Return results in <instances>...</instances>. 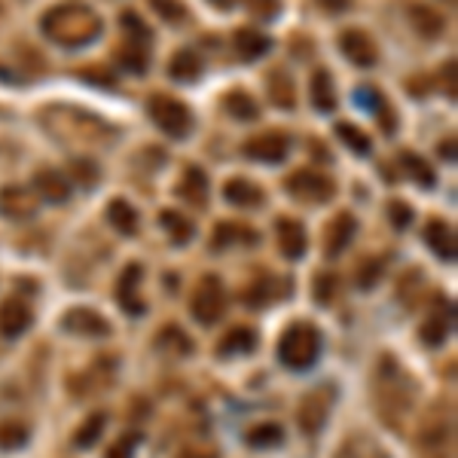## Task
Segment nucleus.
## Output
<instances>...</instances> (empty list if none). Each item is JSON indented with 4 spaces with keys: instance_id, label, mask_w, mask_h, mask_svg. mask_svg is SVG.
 <instances>
[{
    "instance_id": "nucleus-1",
    "label": "nucleus",
    "mask_w": 458,
    "mask_h": 458,
    "mask_svg": "<svg viewBox=\"0 0 458 458\" xmlns=\"http://www.w3.org/2000/svg\"><path fill=\"white\" fill-rule=\"evenodd\" d=\"M40 28H43L46 37L55 40L59 46L76 50V46L92 43L101 34V16L95 10H89V6L65 4L46 12V16L40 19Z\"/></svg>"
},
{
    "instance_id": "nucleus-2",
    "label": "nucleus",
    "mask_w": 458,
    "mask_h": 458,
    "mask_svg": "<svg viewBox=\"0 0 458 458\" xmlns=\"http://www.w3.org/2000/svg\"><path fill=\"white\" fill-rule=\"evenodd\" d=\"M415 385L409 376L394 364L391 358H382L379 376H376V400H379V415L388 422V428H400L407 413L413 409Z\"/></svg>"
},
{
    "instance_id": "nucleus-3",
    "label": "nucleus",
    "mask_w": 458,
    "mask_h": 458,
    "mask_svg": "<svg viewBox=\"0 0 458 458\" xmlns=\"http://www.w3.org/2000/svg\"><path fill=\"white\" fill-rule=\"evenodd\" d=\"M321 355V333L309 321L290 324L279 339V360L290 370H309Z\"/></svg>"
},
{
    "instance_id": "nucleus-4",
    "label": "nucleus",
    "mask_w": 458,
    "mask_h": 458,
    "mask_svg": "<svg viewBox=\"0 0 458 458\" xmlns=\"http://www.w3.org/2000/svg\"><path fill=\"white\" fill-rule=\"evenodd\" d=\"M147 114L165 135L171 138H184L193 126V114L184 101L171 99V95H153L147 101Z\"/></svg>"
},
{
    "instance_id": "nucleus-5",
    "label": "nucleus",
    "mask_w": 458,
    "mask_h": 458,
    "mask_svg": "<svg viewBox=\"0 0 458 458\" xmlns=\"http://www.w3.org/2000/svg\"><path fill=\"white\" fill-rule=\"evenodd\" d=\"M120 22L126 28V37H129V46L122 50V65H126L131 74H144L150 65V46H153L150 28L144 25L135 12H122Z\"/></svg>"
},
{
    "instance_id": "nucleus-6",
    "label": "nucleus",
    "mask_w": 458,
    "mask_h": 458,
    "mask_svg": "<svg viewBox=\"0 0 458 458\" xmlns=\"http://www.w3.org/2000/svg\"><path fill=\"white\" fill-rule=\"evenodd\" d=\"M453 443V419L443 409H434L419 431V455L422 458H446Z\"/></svg>"
},
{
    "instance_id": "nucleus-7",
    "label": "nucleus",
    "mask_w": 458,
    "mask_h": 458,
    "mask_svg": "<svg viewBox=\"0 0 458 458\" xmlns=\"http://www.w3.org/2000/svg\"><path fill=\"white\" fill-rule=\"evenodd\" d=\"M226 309V294L217 275H205L193 294V318L199 324H217Z\"/></svg>"
},
{
    "instance_id": "nucleus-8",
    "label": "nucleus",
    "mask_w": 458,
    "mask_h": 458,
    "mask_svg": "<svg viewBox=\"0 0 458 458\" xmlns=\"http://www.w3.org/2000/svg\"><path fill=\"white\" fill-rule=\"evenodd\" d=\"M284 186H288V193L294 199H300V202H328V199H333V193H336V184H333L330 178L318 175V171L312 169H300L294 171L288 180H284Z\"/></svg>"
},
{
    "instance_id": "nucleus-9",
    "label": "nucleus",
    "mask_w": 458,
    "mask_h": 458,
    "mask_svg": "<svg viewBox=\"0 0 458 458\" xmlns=\"http://www.w3.org/2000/svg\"><path fill=\"white\" fill-rule=\"evenodd\" d=\"M333 391L330 388H315L300 400V409H296V419H300V428L305 434H318L324 428L330 415V404H333Z\"/></svg>"
},
{
    "instance_id": "nucleus-10",
    "label": "nucleus",
    "mask_w": 458,
    "mask_h": 458,
    "mask_svg": "<svg viewBox=\"0 0 458 458\" xmlns=\"http://www.w3.org/2000/svg\"><path fill=\"white\" fill-rule=\"evenodd\" d=\"M290 150V138L284 131H263L241 144V153L257 162H281Z\"/></svg>"
},
{
    "instance_id": "nucleus-11",
    "label": "nucleus",
    "mask_w": 458,
    "mask_h": 458,
    "mask_svg": "<svg viewBox=\"0 0 458 458\" xmlns=\"http://www.w3.org/2000/svg\"><path fill=\"white\" fill-rule=\"evenodd\" d=\"M339 50H343L345 59L358 67H373L379 61L376 43H373L370 34L360 31V28H345V31L339 34Z\"/></svg>"
},
{
    "instance_id": "nucleus-12",
    "label": "nucleus",
    "mask_w": 458,
    "mask_h": 458,
    "mask_svg": "<svg viewBox=\"0 0 458 458\" xmlns=\"http://www.w3.org/2000/svg\"><path fill=\"white\" fill-rule=\"evenodd\" d=\"M61 328L71 330V333H80V336H107L110 321L104 315H99L95 309H86V305H80V309L65 312V318H61Z\"/></svg>"
},
{
    "instance_id": "nucleus-13",
    "label": "nucleus",
    "mask_w": 458,
    "mask_h": 458,
    "mask_svg": "<svg viewBox=\"0 0 458 458\" xmlns=\"http://www.w3.org/2000/svg\"><path fill=\"white\" fill-rule=\"evenodd\" d=\"M275 239H279V251L288 257V260H300L305 254V226L294 217H279L275 220Z\"/></svg>"
},
{
    "instance_id": "nucleus-14",
    "label": "nucleus",
    "mask_w": 458,
    "mask_h": 458,
    "mask_svg": "<svg viewBox=\"0 0 458 458\" xmlns=\"http://www.w3.org/2000/svg\"><path fill=\"white\" fill-rule=\"evenodd\" d=\"M355 229H358V220L351 217L349 211L336 214L328 224V229H324V254L328 257L343 254L345 248H349V241L355 239Z\"/></svg>"
},
{
    "instance_id": "nucleus-15",
    "label": "nucleus",
    "mask_w": 458,
    "mask_h": 458,
    "mask_svg": "<svg viewBox=\"0 0 458 458\" xmlns=\"http://www.w3.org/2000/svg\"><path fill=\"white\" fill-rule=\"evenodd\" d=\"M141 275L144 269L138 266V263H129L126 269H122L120 275V284H116V296H120V305L131 315H141L144 312V300L138 296V288H141Z\"/></svg>"
},
{
    "instance_id": "nucleus-16",
    "label": "nucleus",
    "mask_w": 458,
    "mask_h": 458,
    "mask_svg": "<svg viewBox=\"0 0 458 458\" xmlns=\"http://www.w3.org/2000/svg\"><path fill=\"white\" fill-rule=\"evenodd\" d=\"M34 190L40 193V199H46V202L52 205H61L71 199V184L55 169H40L37 175H34Z\"/></svg>"
},
{
    "instance_id": "nucleus-17",
    "label": "nucleus",
    "mask_w": 458,
    "mask_h": 458,
    "mask_svg": "<svg viewBox=\"0 0 458 458\" xmlns=\"http://www.w3.org/2000/svg\"><path fill=\"white\" fill-rule=\"evenodd\" d=\"M31 328V309L22 300H6L0 303V333L6 339H16Z\"/></svg>"
},
{
    "instance_id": "nucleus-18",
    "label": "nucleus",
    "mask_w": 458,
    "mask_h": 458,
    "mask_svg": "<svg viewBox=\"0 0 458 458\" xmlns=\"http://www.w3.org/2000/svg\"><path fill=\"white\" fill-rule=\"evenodd\" d=\"M425 241L440 260H455V229L446 220H428L425 224Z\"/></svg>"
},
{
    "instance_id": "nucleus-19",
    "label": "nucleus",
    "mask_w": 458,
    "mask_h": 458,
    "mask_svg": "<svg viewBox=\"0 0 458 458\" xmlns=\"http://www.w3.org/2000/svg\"><path fill=\"white\" fill-rule=\"evenodd\" d=\"M233 46L245 61H254L272 50V40H269L266 34L254 31V28H239V31L233 34Z\"/></svg>"
},
{
    "instance_id": "nucleus-20",
    "label": "nucleus",
    "mask_w": 458,
    "mask_h": 458,
    "mask_svg": "<svg viewBox=\"0 0 458 458\" xmlns=\"http://www.w3.org/2000/svg\"><path fill=\"white\" fill-rule=\"evenodd\" d=\"M34 208H37V202H34L31 190H25V186H6L4 193H0V211L6 214V217H31Z\"/></svg>"
},
{
    "instance_id": "nucleus-21",
    "label": "nucleus",
    "mask_w": 458,
    "mask_h": 458,
    "mask_svg": "<svg viewBox=\"0 0 458 458\" xmlns=\"http://www.w3.org/2000/svg\"><path fill=\"white\" fill-rule=\"evenodd\" d=\"M224 199L235 208H257V205H263V190L245 178H233V180H226V186H224Z\"/></svg>"
},
{
    "instance_id": "nucleus-22",
    "label": "nucleus",
    "mask_w": 458,
    "mask_h": 458,
    "mask_svg": "<svg viewBox=\"0 0 458 458\" xmlns=\"http://www.w3.org/2000/svg\"><path fill=\"white\" fill-rule=\"evenodd\" d=\"M178 196L184 199V202L202 208L208 202V178L202 169H196V165H190V169L184 171V180L178 184Z\"/></svg>"
},
{
    "instance_id": "nucleus-23",
    "label": "nucleus",
    "mask_w": 458,
    "mask_h": 458,
    "mask_svg": "<svg viewBox=\"0 0 458 458\" xmlns=\"http://www.w3.org/2000/svg\"><path fill=\"white\" fill-rule=\"evenodd\" d=\"M199 74H202V59H199L193 50H180L171 55V65H169V76L178 83H193L199 80Z\"/></svg>"
},
{
    "instance_id": "nucleus-24",
    "label": "nucleus",
    "mask_w": 458,
    "mask_h": 458,
    "mask_svg": "<svg viewBox=\"0 0 458 458\" xmlns=\"http://www.w3.org/2000/svg\"><path fill=\"white\" fill-rule=\"evenodd\" d=\"M107 224L122 235H135L138 233V211L126 202V199H110Z\"/></svg>"
},
{
    "instance_id": "nucleus-25",
    "label": "nucleus",
    "mask_w": 458,
    "mask_h": 458,
    "mask_svg": "<svg viewBox=\"0 0 458 458\" xmlns=\"http://www.w3.org/2000/svg\"><path fill=\"white\" fill-rule=\"evenodd\" d=\"M312 104H315L321 114H330L336 107V89H333V76L328 71H315L312 74Z\"/></svg>"
},
{
    "instance_id": "nucleus-26",
    "label": "nucleus",
    "mask_w": 458,
    "mask_h": 458,
    "mask_svg": "<svg viewBox=\"0 0 458 458\" xmlns=\"http://www.w3.org/2000/svg\"><path fill=\"white\" fill-rule=\"evenodd\" d=\"M254 349H257V333L251 328H233L217 343L220 355H248V351Z\"/></svg>"
},
{
    "instance_id": "nucleus-27",
    "label": "nucleus",
    "mask_w": 458,
    "mask_h": 458,
    "mask_svg": "<svg viewBox=\"0 0 458 458\" xmlns=\"http://www.w3.org/2000/svg\"><path fill=\"white\" fill-rule=\"evenodd\" d=\"M336 458H388V453L379 446L376 440H373V437L355 434L343 443V449L336 453Z\"/></svg>"
},
{
    "instance_id": "nucleus-28",
    "label": "nucleus",
    "mask_w": 458,
    "mask_h": 458,
    "mask_svg": "<svg viewBox=\"0 0 458 458\" xmlns=\"http://www.w3.org/2000/svg\"><path fill=\"white\" fill-rule=\"evenodd\" d=\"M269 99L275 101V107H284V110H290L296 104V86L284 71L269 74Z\"/></svg>"
},
{
    "instance_id": "nucleus-29",
    "label": "nucleus",
    "mask_w": 458,
    "mask_h": 458,
    "mask_svg": "<svg viewBox=\"0 0 458 458\" xmlns=\"http://www.w3.org/2000/svg\"><path fill=\"white\" fill-rule=\"evenodd\" d=\"M409 22L419 34H425V37H437V34L443 31V16L431 6H409Z\"/></svg>"
},
{
    "instance_id": "nucleus-30",
    "label": "nucleus",
    "mask_w": 458,
    "mask_h": 458,
    "mask_svg": "<svg viewBox=\"0 0 458 458\" xmlns=\"http://www.w3.org/2000/svg\"><path fill=\"white\" fill-rule=\"evenodd\" d=\"M245 440H248V446H254V449H272L284 440V428L275 425V422H263V425H257L248 431Z\"/></svg>"
},
{
    "instance_id": "nucleus-31",
    "label": "nucleus",
    "mask_w": 458,
    "mask_h": 458,
    "mask_svg": "<svg viewBox=\"0 0 458 458\" xmlns=\"http://www.w3.org/2000/svg\"><path fill=\"white\" fill-rule=\"evenodd\" d=\"M400 165H404V171H409V175H413V180L419 186H425V190H431V186H434V180H437L434 178V169L422 156H415V153L404 150V153H400Z\"/></svg>"
},
{
    "instance_id": "nucleus-32",
    "label": "nucleus",
    "mask_w": 458,
    "mask_h": 458,
    "mask_svg": "<svg viewBox=\"0 0 458 458\" xmlns=\"http://www.w3.org/2000/svg\"><path fill=\"white\" fill-rule=\"evenodd\" d=\"M224 104H226V110L235 116V120H257V116H260L257 101L248 92H241V89H233V92L224 99Z\"/></svg>"
},
{
    "instance_id": "nucleus-33",
    "label": "nucleus",
    "mask_w": 458,
    "mask_h": 458,
    "mask_svg": "<svg viewBox=\"0 0 458 458\" xmlns=\"http://www.w3.org/2000/svg\"><path fill=\"white\" fill-rule=\"evenodd\" d=\"M336 135L339 141L349 150H355L358 156H367V153L373 150V141L367 138V131H360L358 126H351V122H336Z\"/></svg>"
},
{
    "instance_id": "nucleus-34",
    "label": "nucleus",
    "mask_w": 458,
    "mask_h": 458,
    "mask_svg": "<svg viewBox=\"0 0 458 458\" xmlns=\"http://www.w3.org/2000/svg\"><path fill=\"white\" fill-rule=\"evenodd\" d=\"M257 241V233H251L248 226H239V224H217L214 229V248H229L233 241Z\"/></svg>"
},
{
    "instance_id": "nucleus-35",
    "label": "nucleus",
    "mask_w": 458,
    "mask_h": 458,
    "mask_svg": "<svg viewBox=\"0 0 458 458\" xmlns=\"http://www.w3.org/2000/svg\"><path fill=\"white\" fill-rule=\"evenodd\" d=\"M162 226L169 229V239L178 245H186L193 239V224L186 217H180L178 211H162Z\"/></svg>"
},
{
    "instance_id": "nucleus-36",
    "label": "nucleus",
    "mask_w": 458,
    "mask_h": 458,
    "mask_svg": "<svg viewBox=\"0 0 458 458\" xmlns=\"http://www.w3.org/2000/svg\"><path fill=\"white\" fill-rule=\"evenodd\" d=\"M28 443V428L22 422H0V449L12 453V449H22Z\"/></svg>"
},
{
    "instance_id": "nucleus-37",
    "label": "nucleus",
    "mask_w": 458,
    "mask_h": 458,
    "mask_svg": "<svg viewBox=\"0 0 458 458\" xmlns=\"http://www.w3.org/2000/svg\"><path fill=\"white\" fill-rule=\"evenodd\" d=\"M104 422H107V419H104V413H92V415H89V419L80 425V431L74 434V443H76V446H80V449L92 446V443L99 440V434L104 431Z\"/></svg>"
},
{
    "instance_id": "nucleus-38",
    "label": "nucleus",
    "mask_w": 458,
    "mask_h": 458,
    "mask_svg": "<svg viewBox=\"0 0 458 458\" xmlns=\"http://www.w3.org/2000/svg\"><path fill=\"white\" fill-rule=\"evenodd\" d=\"M355 99H358L360 104H364L367 110H373V114H376L379 120L385 122L388 129H391V120H388V110H385L388 104H385V99H382V92H379V89H373V86H360Z\"/></svg>"
},
{
    "instance_id": "nucleus-39",
    "label": "nucleus",
    "mask_w": 458,
    "mask_h": 458,
    "mask_svg": "<svg viewBox=\"0 0 458 458\" xmlns=\"http://www.w3.org/2000/svg\"><path fill=\"white\" fill-rule=\"evenodd\" d=\"M422 343H428V345H440L443 339H446V333H449V321H446V315L443 312H437V315L428 318L425 324H422Z\"/></svg>"
},
{
    "instance_id": "nucleus-40",
    "label": "nucleus",
    "mask_w": 458,
    "mask_h": 458,
    "mask_svg": "<svg viewBox=\"0 0 458 458\" xmlns=\"http://www.w3.org/2000/svg\"><path fill=\"white\" fill-rule=\"evenodd\" d=\"M156 345H159V349L171 345V351H178V355H190V349H193L190 336H186L184 330H178V328H165V330L156 336Z\"/></svg>"
},
{
    "instance_id": "nucleus-41",
    "label": "nucleus",
    "mask_w": 458,
    "mask_h": 458,
    "mask_svg": "<svg viewBox=\"0 0 458 458\" xmlns=\"http://www.w3.org/2000/svg\"><path fill=\"white\" fill-rule=\"evenodd\" d=\"M150 6L165 19V22H184L186 19V6L180 0H150Z\"/></svg>"
},
{
    "instance_id": "nucleus-42",
    "label": "nucleus",
    "mask_w": 458,
    "mask_h": 458,
    "mask_svg": "<svg viewBox=\"0 0 458 458\" xmlns=\"http://www.w3.org/2000/svg\"><path fill=\"white\" fill-rule=\"evenodd\" d=\"M141 443V434L131 431V434H122L120 440L114 443V446L107 449V458H131L135 455V446Z\"/></svg>"
},
{
    "instance_id": "nucleus-43",
    "label": "nucleus",
    "mask_w": 458,
    "mask_h": 458,
    "mask_svg": "<svg viewBox=\"0 0 458 458\" xmlns=\"http://www.w3.org/2000/svg\"><path fill=\"white\" fill-rule=\"evenodd\" d=\"M71 171H74V175L80 178L86 186H92L95 180H99V165L89 162V159H74V162H71Z\"/></svg>"
},
{
    "instance_id": "nucleus-44",
    "label": "nucleus",
    "mask_w": 458,
    "mask_h": 458,
    "mask_svg": "<svg viewBox=\"0 0 458 458\" xmlns=\"http://www.w3.org/2000/svg\"><path fill=\"white\" fill-rule=\"evenodd\" d=\"M245 4L257 19H275V16H279L281 0H245Z\"/></svg>"
},
{
    "instance_id": "nucleus-45",
    "label": "nucleus",
    "mask_w": 458,
    "mask_h": 458,
    "mask_svg": "<svg viewBox=\"0 0 458 458\" xmlns=\"http://www.w3.org/2000/svg\"><path fill=\"white\" fill-rule=\"evenodd\" d=\"M388 217H391V224L398 229H407L409 224H413V208H409L407 202H391L388 205Z\"/></svg>"
},
{
    "instance_id": "nucleus-46",
    "label": "nucleus",
    "mask_w": 458,
    "mask_h": 458,
    "mask_svg": "<svg viewBox=\"0 0 458 458\" xmlns=\"http://www.w3.org/2000/svg\"><path fill=\"white\" fill-rule=\"evenodd\" d=\"M333 290H336V281H333V275H318V279H315V300L318 303H330L333 300Z\"/></svg>"
},
{
    "instance_id": "nucleus-47",
    "label": "nucleus",
    "mask_w": 458,
    "mask_h": 458,
    "mask_svg": "<svg viewBox=\"0 0 458 458\" xmlns=\"http://www.w3.org/2000/svg\"><path fill=\"white\" fill-rule=\"evenodd\" d=\"M379 272H382V263H379V260H376V263L370 260V263H367V266L358 272V284H360V288H373V284L379 281Z\"/></svg>"
},
{
    "instance_id": "nucleus-48",
    "label": "nucleus",
    "mask_w": 458,
    "mask_h": 458,
    "mask_svg": "<svg viewBox=\"0 0 458 458\" xmlns=\"http://www.w3.org/2000/svg\"><path fill=\"white\" fill-rule=\"evenodd\" d=\"M318 6H321L324 12H333V16H336V12H345L351 6V0H315Z\"/></svg>"
},
{
    "instance_id": "nucleus-49",
    "label": "nucleus",
    "mask_w": 458,
    "mask_h": 458,
    "mask_svg": "<svg viewBox=\"0 0 458 458\" xmlns=\"http://www.w3.org/2000/svg\"><path fill=\"white\" fill-rule=\"evenodd\" d=\"M443 86H446V92H449V99H455V61L449 59L446 61V67H443Z\"/></svg>"
},
{
    "instance_id": "nucleus-50",
    "label": "nucleus",
    "mask_w": 458,
    "mask_h": 458,
    "mask_svg": "<svg viewBox=\"0 0 458 458\" xmlns=\"http://www.w3.org/2000/svg\"><path fill=\"white\" fill-rule=\"evenodd\" d=\"M440 156L453 162V159H455V138H449V141H440Z\"/></svg>"
},
{
    "instance_id": "nucleus-51",
    "label": "nucleus",
    "mask_w": 458,
    "mask_h": 458,
    "mask_svg": "<svg viewBox=\"0 0 458 458\" xmlns=\"http://www.w3.org/2000/svg\"><path fill=\"white\" fill-rule=\"evenodd\" d=\"M180 458H217V455H214L211 449H184Z\"/></svg>"
},
{
    "instance_id": "nucleus-52",
    "label": "nucleus",
    "mask_w": 458,
    "mask_h": 458,
    "mask_svg": "<svg viewBox=\"0 0 458 458\" xmlns=\"http://www.w3.org/2000/svg\"><path fill=\"white\" fill-rule=\"evenodd\" d=\"M214 6H217V10H229V6H233V0H211Z\"/></svg>"
}]
</instances>
